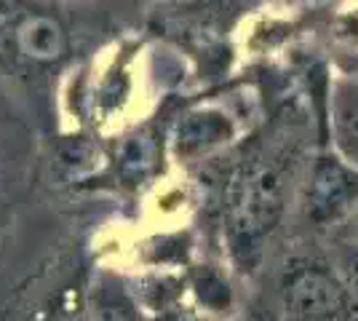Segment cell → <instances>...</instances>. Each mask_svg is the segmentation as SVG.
I'll return each mask as SVG.
<instances>
[{
    "instance_id": "6da1fadb",
    "label": "cell",
    "mask_w": 358,
    "mask_h": 321,
    "mask_svg": "<svg viewBox=\"0 0 358 321\" xmlns=\"http://www.w3.org/2000/svg\"><path fill=\"white\" fill-rule=\"evenodd\" d=\"M289 204L286 166L268 155H252L224 187V244L233 268L243 276L259 271Z\"/></svg>"
},
{
    "instance_id": "7a4b0ae2",
    "label": "cell",
    "mask_w": 358,
    "mask_h": 321,
    "mask_svg": "<svg viewBox=\"0 0 358 321\" xmlns=\"http://www.w3.org/2000/svg\"><path fill=\"white\" fill-rule=\"evenodd\" d=\"M281 321H358L334 262L294 257L286 262L278 284Z\"/></svg>"
},
{
    "instance_id": "3957f363",
    "label": "cell",
    "mask_w": 358,
    "mask_h": 321,
    "mask_svg": "<svg viewBox=\"0 0 358 321\" xmlns=\"http://www.w3.org/2000/svg\"><path fill=\"white\" fill-rule=\"evenodd\" d=\"M358 206V169L340 155H318L302 190V217L313 228H329Z\"/></svg>"
},
{
    "instance_id": "277c9868",
    "label": "cell",
    "mask_w": 358,
    "mask_h": 321,
    "mask_svg": "<svg viewBox=\"0 0 358 321\" xmlns=\"http://www.w3.org/2000/svg\"><path fill=\"white\" fill-rule=\"evenodd\" d=\"M83 321H148L131 281L118 271L99 268L86 278Z\"/></svg>"
},
{
    "instance_id": "5b68a950",
    "label": "cell",
    "mask_w": 358,
    "mask_h": 321,
    "mask_svg": "<svg viewBox=\"0 0 358 321\" xmlns=\"http://www.w3.org/2000/svg\"><path fill=\"white\" fill-rule=\"evenodd\" d=\"M14 48L35 64H57L70 51V35L57 16L30 11L11 27Z\"/></svg>"
},
{
    "instance_id": "8992f818",
    "label": "cell",
    "mask_w": 358,
    "mask_h": 321,
    "mask_svg": "<svg viewBox=\"0 0 358 321\" xmlns=\"http://www.w3.org/2000/svg\"><path fill=\"white\" fill-rule=\"evenodd\" d=\"M187 281V303L195 306L203 316L220 321L236 316V292L230 284V276L224 273L220 265H195L185 273Z\"/></svg>"
},
{
    "instance_id": "52a82bcc",
    "label": "cell",
    "mask_w": 358,
    "mask_h": 321,
    "mask_svg": "<svg viewBox=\"0 0 358 321\" xmlns=\"http://www.w3.org/2000/svg\"><path fill=\"white\" fill-rule=\"evenodd\" d=\"M233 137V123L230 118L211 110V107H201L187 113L177 126V153L182 158H201V155L211 153L214 148H220Z\"/></svg>"
},
{
    "instance_id": "ba28073f",
    "label": "cell",
    "mask_w": 358,
    "mask_h": 321,
    "mask_svg": "<svg viewBox=\"0 0 358 321\" xmlns=\"http://www.w3.org/2000/svg\"><path fill=\"white\" fill-rule=\"evenodd\" d=\"M158 169V139L139 131L120 145L118 153V174L126 185H142Z\"/></svg>"
},
{
    "instance_id": "9c48e42d",
    "label": "cell",
    "mask_w": 358,
    "mask_h": 321,
    "mask_svg": "<svg viewBox=\"0 0 358 321\" xmlns=\"http://www.w3.org/2000/svg\"><path fill=\"white\" fill-rule=\"evenodd\" d=\"M86 278L67 281L54 292L38 311H32L30 321H83V303H86Z\"/></svg>"
},
{
    "instance_id": "30bf717a",
    "label": "cell",
    "mask_w": 358,
    "mask_h": 321,
    "mask_svg": "<svg viewBox=\"0 0 358 321\" xmlns=\"http://www.w3.org/2000/svg\"><path fill=\"white\" fill-rule=\"evenodd\" d=\"M337 134L350 158L358 161V89L337 105Z\"/></svg>"
},
{
    "instance_id": "8fae6325",
    "label": "cell",
    "mask_w": 358,
    "mask_h": 321,
    "mask_svg": "<svg viewBox=\"0 0 358 321\" xmlns=\"http://www.w3.org/2000/svg\"><path fill=\"white\" fill-rule=\"evenodd\" d=\"M334 268H337L345 290H348V294H350V300H353V306L358 311V241L345 246L340 252V257L334 260Z\"/></svg>"
},
{
    "instance_id": "7c38bea8",
    "label": "cell",
    "mask_w": 358,
    "mask_h": 321,
    "mask_svg": "<svg viewBox=\"0 0 358 321\" xmlns=\"http://www.w3.org/2000/svg\"><path fill=\"white\" fill-rule=\"evenodd\" d=\"M148 321H214L209 316H203L201 311L190 303H182V306L171 308V311H164V313H158V316H150Z\"/></svg>"
},
{
    "instance_id": "4fadbf2b",
    "label": "cell",
    "mask_w": 358,
    "mask_h": 321,
    "mask_svg": "<svg viewBox=\"0 0 358 321\" xmlns=\"http://www.w3.org/2000/svg\"><path fill=\"white\" fill-rule=\"evenodd\" d=\"M227 321H281V313H278V308L270 306H249Z\"/></svg>"
}]
</instances>
